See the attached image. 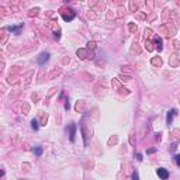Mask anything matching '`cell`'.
<instances>
[{"instance_id": "1", "label": "cell", "mask_w": 180, "mask_h": 180, "mask_svg": "<svg viewBox=\"0 0 180 180\" xmlns=\"http://www.w3.org/2000/svg\"><path fill=\"white\" fill-rule=\"evenodd\" d=\"M48 61H49V52H41L39 56L37 58V62H38L39 65H44V63L48 62Z\"/></svg>"}, {"instance_id": "2", "label": "cell", "mask_w": 180, "mask_h": 180, "mask_svg": "<svg viewBox=\"0 0 180 180\" xmlns=\"http://www.w3.org/2000/svg\"><path fill=\"white\" fill-rule=\"evenodd\" d=\"M156 173H158V176H159L162 180H166L167 177H169V172H167L165 167H159V169L156 170Z\"/></svg>"}, {"instance_id": "3", "label": "cell", "mask_w": 180, "mask_h": 180, "mask_svg": "<svg viewBox=\"0 0 180 180\" xmlns=\"http://www.w3.org/2000/svg\"><path fill=\"white\" fill-rule=\"evenodd\" d=\"M75 135H76V125L72 123L71 125H69V139L72 142L75 141Z\"/></svg>"}, {"instance_id": "4", "label": "cell", "mask_w": 180, "mask_h": 180, "mask_svg": "<svg viewBox=\"0 0 180 180\" xmlns=\"http://www.w3.org/2000/svg\"><path fill=\"white\" fill-rule=\"evenodd\" d=\"M177 114V111L173 109V110H170L169 113H167V118H166V121H167V124H172L173 123V118H174V116Z\"/></svg>"}, {"instance_id": "5", "label": "cell", "mask_w": 180, "mask_h": 180, "mask_svg": "<svg viewBox=\"0 0 180 180\" xmlns=\"http://www.w3.org/2000/svg\"><path fill=\"white\" fill-rule=\"evenodd\" d=\"M62 17H63V20H66V21H71V20H73L75 18V11L72 10L71 13H65L63 11L62 13Z\"/></svg>"}, {"instance_id": "6", "label": "cell", "mask_w": 180, "mask_h": 180, "mask_svg": "<svg viewBox=\"0 0 180 180\" xmlns=\"http://www.w3.org/2000/svg\"><path fill=\"white\" fill-rule=\"evenodd\" d=\"M153 42H155V45H156V48H158V51H160V49H162V38H160V37H155V38H153Z\"/></svg>"}, {"instance_id": "7", "label": "cell", "mask_w": 180, "mask_h": 180, "mask_svg": "<svg viewBox=\"0 0 180 180\" xmlns=\"http://www.w3.org/2000/svg\"><path fill=\"white\" fill-rule=\"evenodd\" d=\"M34 153H35L37 156H41V153H42V148H41V146H37V148H34Z\"/></svg>"}, {"instance_id": "8", "label": "cell", "mask_w": 180, "mask_h": 180, "mask_svg": "<svg viewBox=\"0 0 180 180\" xmlns=\"http://www.w3.org/2000/svg\"><path fill=\"white\" fill-rule=\"evenodd\" d=\"M21 27H23V25H18V27H8V30H10V31H14L16 34H18V31H20Z\"/></svg>"}, {"instance_id": "9", "label": "cell", "mask_w": 180, "mask_h": 180, "mask_svg": "<svg viewBox=\"0 0 180 180\" xmlns=\"http://www.w3.org/2000/svg\"><path fill=\"white\" fill-rule=\"evenodd\" d=\"M31 127L35 130V131L38 130V123H37V120H32V121H31Z\"/></svg>"}, {"instance_id": "10", "label": "cell", "mask_w": 180, "mask_h": 180, "mask_svg": "<svg viewBox=\"0 0 180 180\" xmlns=\"http://www.w3.org/2000/svg\"><path fill=\"white\" fill-rule=\"evenodd\" d=\"M174 162H176V165H179V166H180V153L174 156Z\"/></svg>"}, {"instance_id": "11", "label": "cell", "mask_w": 180, "mask_h": 180, "mask_svg": "<svg viewBox=\"0 0 180 180\" xmlns=\"http://www.w3.org/2000/svg\"><path fill=\"white\" fill-rule=\"evenodd\" d=\"M134 180H139V179H138V172L134 173Z\"/></svg>"}, {"instance_id": "12", "label": "cell", "mask_w": 180, "mask_h": 180, "mask_svg": "<svg viewBox=\"0 0 180 180\" xmlns=\"http://www.w3.org/2000/svg\"><path fill=\"white\" fill-rule=\"evenodd\" d=\"M137 159H138V160H142L144 158H142V155H141V153H138V155H137Z\"/></svg>"}, {"instance_id": "13", "label": "cell", "mask_w": 180, "mask_h": 180, "mask_svg": "<svg viewBox=\"0 0 180 180\" xmlns=\"http://www.w3.org/2000/svg\"><path fill=\"white\" fill-rule=\"evenodd\" d=\"M155 151H156V149H155V148H152V149H149V151H148V153H153V152H155Z\"/></svg>"}]
</instances>
